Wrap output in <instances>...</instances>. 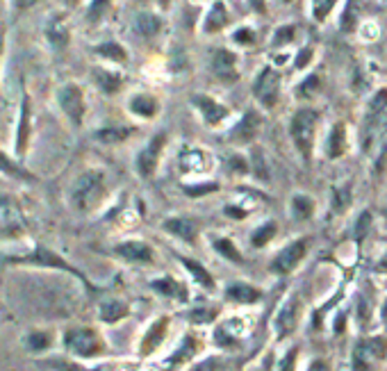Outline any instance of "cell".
I'll return each mask as SVG.
<instances>
[{"label":"cell","instance_id":"45","mask_svg":"<svg viewBox=\"0 0 387 371\" xmlns=\"http://www.w3.org/2000/svg\"><path fill=\"white\" fill-rule=\"evenodd\" d=\"M294 363H296V348H292L289 353L285 356L283 365H280V371H294Z\"/></svg>","mask_w":387,"mask_h":371},{"label":"cell","instance_id":"35","mask_svg":"<svg viewBox=\"0 0 387 371\" xmlns=\"http://www.w3.org/2000/svg\"><path fill=\"white\" fill-rule=\"evenodd\" d=\"M182 265H185L191 273H194V278H196L198 282H201V285H205V287H212V285H215V282H212V278H210V273L205 271V269H203L201 265H196V262H191V260H182Z\"/></svg>","mask_w":387,"mask_h":371},{"label":"cell","instance_id":"40","mask_svg":"<svg viewBox=\"0 0 387 371\" xmlns=\"http://www.w3.org/2000/svg\"><path fill=\"white\" fill-rule=\"evenodd\" d=\"M355 18H357V3L355 0H351V5L346 7V12H344V18H342V27L344 30H353L355 27Z\"/></svg>","mask_w":387,"mask_h":371},{"label":"cell","instance_id":"5","mask_svg":"<svg viewBox=\"0 0 387 371\" xmlns=\"http://www.w3.org/2000/svg\"><path fill=\"white\" fill-rule=\"evenodd\" d=\"M387 356V339L385 337H369L362 339L355 346L353 353V369L355 371H372L376 363H381Z\"/></svg>","mask_w":387,"mask_h":371},{"label":"cell","instance_id":"38","mask_svg":"<svg viewBox=\"0 0 387 371\" xmlns=\"http://www.w3.org/2000/svg\"><path fill=\"white\" fill-rule=\"evenodd\" d=\"M108 7H110V0H91L89 12H87V18H89V21H99Z\"/></svg>","mask_w":387,"mask_h":371},{"label":"cell","instance_id":"49","mask_svg":"<svg viewBox=\"0 0 387 371\" xmlns=\"http://www.w3.org/2000/svg\"><path fill=\"white\" fill-rule=\"evenodd\" d=\"M235 39H237V42L239 44H253V32H250V30H237L235 32Z\"/></svg>","mask_w":387,"mask_h":371},{"label":"cell","instance_id":"12","mask_svg":"<svg viewBox=\"0 0 387 371\" xmlns=\"http://www.w3.org/2000/svg\"><path fill=\"white\" fill-rule=\"evenodd\" d=\"M298 312H301V301H298V296H292L283 308H280V312L276 315V321H274V326H276L280 337H287L296 328Z\"/></svg>","mask_w":387,"mask_h":371},{"label":"cell","instance_id":"21","mask_svg":"<svg viewBox=\"0 0 387 371\" xmlns=\"http://www.w3.org/2000/svg\"><path fill=\"white\" fill-rule=\"evenodd\" d=\"M125 315H128V306L119 298H110L101 303V319L105 324H116V321H121Z\"/></svg>","mask_w":387,"mask_h":371},{"label":"cell","instance_id":"30","mask_svg":"<svg viewBox=\"0 0 387 371\" xmlns=\"http://www.w3.org/2000/svg\"><path fill=\"white\" fill-rule=\"evenodd\" d=\"M160 27H162V23H160V18L155 14H139L137 16V30H139V34L155 37L160 32Z\"/></svg>","mask_w":387,"mask_h":371},{"label":"cell","instance_id":"11","mask_svg":"<svg viewBox=\"0 0 387 371\" xmlns=\"http://www.w3.org/2000/svg\"><path fill=\"white\" fill-rule=\"evenodd\" d=\"M307 239H298V241H294V244H289L287 249H283L276 256V260H274V265H271V269H274L276 273H287V271H292L298 262L303 260V256H305V244Z\"/></svg>","mask_w":387,"mask_h":371},{"label":"cell","instance_id":"36","mask_svg":"<svg viewBox=\"0 0 387 371\" xmlns=\"http://www.w3.org/2000/svg\"><path fill=\"white\" fill-rule=\"evenodd\" d=\"M215 249H217L226 260H230V262H241L239 251H237L235 246H232L230 239H217V241H215Z\"/></svg>","mask_w":387,"mask_h":371},{"label":"cell","instance_id":"4","mask_svg":"<svg viewBox=\"0 0 387 371\" xmlns=\"http://www.w3.org/2000/svg\"><path fill=\"white\" fill-rule=\"evenodd\" d=\"M27 232L25 212L14 196L0 194V239H21Z\"/></svg>","mask_w":387,"mask_h":371},{"label":"cell","instance_id":"19","mask_svg":"<svg viewBox=\"0 0 387 371\" xmlns=\"http://www.w3.org/2000/svg\"><path fill=\"white\" fill-rule=\"evenodd\" d=\"M164 228L189 244H194V239H196V223L189 219H167L164 221Z\"/></svg>","mask_w":387,"mask_h":371},{"label":"cell","instance_id":"6","mask_svg":"<svg viewBox=\"0 0 387 371\" xmlns=\"http://www.w3.org/2000/svg\"><path fill=\"white\" fill-rule=\"evenodd\" d=\"M315 128H317V112L312 110H301L294 114L292 119V139L298 146L305 158L312 151V142H315Z\"/></svg>","mask_w":387,"mask_h":371},{"label":"cell","instance_id":"28","mask_svg":"<svg viewBox=\"0 0 387 371\" xmlns=\"http://www.w3.org/2000/svg\"><path fill=\"white\" fill-rule=\"evenodd\" d=\"M224 25H226V7H224V3H215L212 5V12L205 18V30L217 32Z\"/></svg>","mask_w":387,"mask_h":371},{"label":"cell","instance_id":"2","mask_svg":"<svg viewBox=\"0 0 387 371\" xmlns=\"http://www.w3.org/2000/svg\"><path fill=\"white\" fill-rule=\"evenodd\" d=\"M62 346L75 358H99L105 353V341L89 326H73L62 333Z\"/></svg>","mask_w":387,"mask_h":371},{"label":"cell","instance_id":"10","mask_svg":"<svg viewBox=\"0 0 387 371\" xmlns=\"http://www.w3.org/2000/svg\"><path fill=\"white\" fill-rule=\"evenodd\" d=\"M164 144H167V134L160 132V134H155L153 139L148 142L146 149L139 153L137 169H139V173L144 175V178H148V175L155 173V167H158V160H160V153L164 149Z\"/></svg>","mask_w":387,"mask_h":371},{"label":"cell","instance_id":"52","mask_svg":"<svg viewBox=\"0 0 387 371\" xmlns=\"http://www.w3.org/2000/svg\"><path fill=\"white\" fill-rule=\"evenodd\" d=\"M250 5H253V9H258V12H265V0H250Z\"/></svg>","mask_w":387,"mask_h":371},{"label":"cell","instance_id":"46","mask_svg":"<svg viewBox=\"0 0 387 371\" xmlns=\"http://www.w3.org/2000/svg\"><path fill=\"white\" fill-rule=\"evenodd\" d=\"M217 184H203V187H187L189 196H198V194H208V191H215Z\"/></svg>","mask_w":387,"mask_h":371},{"label":"cell","instance_id":"55","mask_svg":"<svg viewBox=\"0 0 387 371\" xmlns=\"http://www.w3.org/2000/svg\"><path fill=\"white\" fill-rule=\"evenodd\" d=\"M383 319L387 321V303H385V308H383Z\"/></svg>","mask_w":387,"mask_h":371},{"label":"cell","instance_id":"42","mask_svg":"<svg viewBox=\"0 0 387 371\" xmlns=\"http://www.w3.org/2000/svg\"><path fill=\"white\" fill-rule=\"evenodd\" d=\"M333 5H335V0H315V16L319 21H324L328 12L333 9Z\"/></svg>","mask_w":387,"mask_h":371},{"label":"cell","instance_id":"24","mask_svg":"<svg viewBox=\"0 0 387 371\" xmlns=\"http://www.w3.org/2000/svg\"><path fill=\"white\" fill-rule=\"evenodd\" d=\"M260 291L255 287L250 285H244V282H239V285H232L228 289V298L230 301H237V303H255V301H260Z\"/></svg>","mask_w":387,"mask_h":371},{"label":"cell","instance_id":"25","mask_svg":"<svg viewBox=\"0 0 387 371\" xmlns=\"http://www.w3.org/2000/svg\"><path fill=\"white\" fill-rule=\"evenodd\" d=\"M346 151V132H344V125L337 123L331 137H328V158H340V155Z\"/></svg>","mask_w":387,"mask_h":371},{"label":"cell","instance_id":"37","mask_svg":"<svg viewBox=\"0 0 387 371\" xmlns=\"http://www.w3.org/2000/svg\"><path fill=\"white\" fill-rule=\"evenodd\" d=\"M194 351H196V341H194L191 337H187L185 344H182V346L178 348V353L171 358V365H178V363H182V360L191 358V356H194Z\"/></svg>","mask_w":387,"mask_h":371},{"label":"cell","instance_id":"32","mask_svg":"<svg viewBox=\"0 0 387 371\" xmlns=\"http://www.w3.org/2000/svg\"><path fill=\"white\" fill-rule=\"evenodd\" d=\"M128 137H130L128 128H103L96 132V139L103 144H119L123 139H128Z\"/></svg>","mask_w":387,"mask_h":371},{"label":"cell","instance_id":"41","mask_svg":"<svg viewBox=\"0 0 387 371\" xmlns=\"http://www.w3.org/2000/svg\"><path fill=\"white\" fill-rule=\"evenodd\" d=\"M369 223H372V214H369V212H362L360 219H357V226H355V239H357V241L364 239L367 230H369Z\"/></svg>","mask_w":387,"mask_h":371},{"label":"cell","instance_id":"7","mask_svg":"<svg viewBox=\"0 0 387 371\" xmlns=\"http://www.w3.org/2000/svg\"><path fill=\"white\" fill-rule=\"evenodd\" d=\"M57 101H60L62 112L69 116L75 125L82 123V119H84V96H82L80 87L73 84V82L60 87V92H57Z\"/></svg>","mask_w":387,"mask_h":371},{"label":"cell","instance_id":"58","mask_svg":"<svg viewBox=\"0 0 387 371\" xmlns=\"http://www.w3.org/2000/svg\"><path fill=\"white\" fill-rule=\"evenodd\" d=\"M162 3H167V0H162Z\"/></svg>","mask_w":387,"mask_h":371},{"label":"cell","instance_id":"56","mask_svg":"<svg viewBox=\"0 0 387 371\" xmlns=\"http://www.w3.org/2000/svg\"><path fill=\"white\" fill-rule=\"evenodd\" d=\"M0 55H3V42H0Z\"/></svg>","mask_w":387,"mask_h":371},{"label":"cell","instance_id":"1","mask_svg":"<svg viewBox=\"0 0 387 371\" xmlns=\"http://www.w3.org/2000/svg\"><path fill=\"white\" fill-rule=\"evenodd\" d=\"M3 265H12V267H34V269H53V271H62L69 273V276L77 278L82 282V287L89 291V294H96V285L87 278V273H82L77 267H73L69 260H66L62 253H57L55 249L46 246L42 241H34L32 251L23 253V256H7L3 258Z\"/></svg>","mask_w":387,"mask_h":371},{"label":"cell","instance_id":"23","mask_svg":"<svg viewBox=\"0 0 387 371\" xmlns=\"http://www.w3.org/2000/svg\"><path fill=\"white\" fill-rule=\"evenodd\" d=\"M94 80H96V84H99L105 94H110V96L121 89V77L116 73L103 71V68H94Z\"/></svg>","mask_w":387,"mask_h":371},{"label":"cell","instance_id":"18","mask_svg":"<svg viewBox=\"0 0 387 371\" xmlns=\"http://www.w3.org/2000/svg\"><path fill=\"white\" fill-rule=\"evenodd\" d=\"M0 173L7 175V178H14V180H23V182H37V175L30 173L27 169H23L21 164L16 160L9 158L7 153L0 151Z\"/></svg>","mask_w":387,"mask_h":371},{"label":"cell","instance_id":"17","mask_svg":"<svg viewBox=\"0 0 387 371\" xmlns=\"http://www.w3.org/2000/svg\"><path fill=\"white\" fill-rule=\"evenodd\" d=\"M194 103L198 105V110L203 112V119H205L210 125H217L219 121H224L226 114H228L226 107H221L219 103H215L210 96H194Z\"/></svg>","mask_w":387,"mask_h":371},{"label":"cell","instance_id":"26","mask_svg":"<svg viewBox=\"0 0 387 371\" xmlns=\"http://www.w3.org/2000/svg\"><path fill=\"white\" fill-rule=\"evenodd\" d=\"M46 37H48V42H51L53 46H57V48H62V46L69 44V30H66V25L60 23V21L48 23Z\"/></svg>","mask_w":387,"mask_h":371},{"label":"cell","instance_id":"22","mask_svg":"<svg viewBox=\"0 0 387 371\" xmlns=\"http://www.w3.org/2000/svg\"><path fill=\"white\" fill-rule=\"evenodd\" d=\"M151 287L155 291H160L162 296H171V298H185L187 296V289L173 278H160V280L151 282Z\"/></svg>","mask_w":387,"mask_h":371},{"label":"cell","instance_id":"53","mask_svg":"<svg viewBox=\"0 0 387 371\" xmlns=\"http://www.w3.org/2000/svg\"><path fill=\"white\" fill-rule=\"evenodd\" d=\"M226 212L230 214V217H244V212H241V210H232V208H228Z\"/></svg>","mask_w":387,"mask_h":371},{"label":"cell","instance_id":"43","mask_svg":"<svg viewBox=\"0 0 387 371\" xmlns=\"http://www.w3.org/2000/svg\"><path fill=\"white\" fill-rule=\"evenodd\" d=\"M292 37H294V27L292 25H285V27H280V30H276L274 42L276 44H287V42H292Z\"/></svg>","mask_w":387,"mask_h":371},{"label":"cell","instance_id":"15","mask_svg":"<svg viewBox=\"0 0 387 371\" xmlns=\"http://www.w3.org/2000/svg\"><path fill=\"white\" fill-rule=\"evenodd\" d=\"M23 346L30 351V353H46V351L53 346L51 330H44V328L27 330V333L23 335Z\"/></svg>","mask_w":387,"mask_h":371},{"label":"cell","instance_id":"47","mask_svg":"<svg viewBox=\"0 0 387 371\" xmlns=\"http://www.w3.org/2000/svg\"><path fill=\"white\" fill-rule=\"evenodd\" d=\"M217 344H221V346H232V344H235V339H232V337H228V333H226V330H217Z\"/></svg>","mask_w":387,"mask_h":371},{"label":"cell","instance_id":"54","mask_svg":"<svg viewBox=\"0 0 387 371\" xmlns=\"http://www.w3.org/2000/svg\"><path fill=\"white\" fill-rule=\"evenodd\" d=\"M379 269H385V271H387V258H383V262L379 265Z\"/></svg>","mask_w":387,"mask_h":371},{"label":"cell","instance_id":"29","mask_svg":"<svg viewBox=\"0 0 387 371\" xmlns=\"http://www.w3.org/2000/svg\"><path fill=\"white\" fill-rule=\"evenodd\" d=\"M130 110L139 116H153L158 112V103H155V99H151V96H134L130 101Z\"/></svg>","mask_w":387,"mask_h":371},{"label":"cell","instance_id":"51","mask_svg":"<svg viewBox=\"0 0 387 371\" xmlns=\"http://www.w3.org/2000/svg\"><path fill=\"white\" fill-rule=\"evenodd\" d=\"M310 371H331V367H328L324 360H315V363L310 365Z\"/></svg>","mask_w":387,"mask_h":371},{"label":"cell","instance_id":"50","mask_svg":"<svg viewBox=\"0 0 387 371\" xmlns=\"http://www.w3.org/2000/svg\"><path fill=\"white\" fill-rule=\"evenodd\" d=\"M230 167H232V171H239V173H246L248 171V167H246V162L241 160V158H230Z\"/></svg>","mask_w":387,"mask_h":371},{"label":"cell","instance_id":"14","mask_svg":"<svg viewBox=\"0 0 387 371\" xmlns=\"http://www.w3.org/2000/svg\"><path fill=\"white\" fill-rule=\"evenodd\" d=\"M167 328H169V319H167V317L158 319V321H155V324L148 328V333L144 335V339H141V346H139V351H141L144 356L153 353V351L162 344L164 335H167Z\"/></svg>","mask_w":387,"mask_h":371},{"label":"cell","instance_id":"34","mask_svg":"<svg viewBox=\"0 0 387 371\" xmlns=\"http://www.w3.org/2000/svg\"><path fill=\"white\" fill-rule=\"evenodd\" d=\"M274 235H276V223L269 221V223H265L262 228H258L253 232V246H265L267 241L274 239Z\"/></svg>","mask_w":387,"mask_h":371},{"label":"cell","instance_id":"3","mask_svg":"<svg viewBox=\"0 0 387 371\" xmlns=\"http://www.w3.org/2000/svg\"><path fill=\"white\" fill-rule=\"evenodd\" d=\"M105 196V178L101 171H87L73 182L71 205L77 212H89Z\"/></svg>","mask_w":387,"mask_h":371},{"label":"cell","instance_id":"13","mask_svg":"<svg viewBox=\"0 0 387 371\" xmlns=\"http://www.w3.org/2000/svg\"><path fill=\"white\" fill-rule=\"evenodd\" d=\"M116 256L128 260V262H139V265H146V262L153 260V251L144 241L130 239V241H123V244L116 246Z\"/></svg>","mask_w":387,"mask_h":371},{"label":"cell","instance_id":"44","mask_svg":"<svg viewBox=\"0 0 387 371\" xmlns=\"http://www.w3.org/2000/svg\"><path fill=\"white\" fill-rule=\"evenodd\" d=\"M317 84H319V77H317V75H310L307 80H305L301 87H298V96H307L310 92H315Z\"/></svg>","mask_w":387,"mask_h":371},{"label":"cell","instance_id":"48","mask_svg":"<svg viewBox=\"0 0 387 371\" xmlns=\"http://www.w3.org/2000/svg\"><path fill=\"white\" fill-rule=\"evenodd\" d=\"M310 57H312V51H310V48H303V51L298 53V57H296V68H303L310 62Z\"/></svg>","mask_w":387,"mask_h":371},{"label":"cell","instance_id":"20","mask_svg":"<svg viewBox=\"0 0 387 371\" xmlns=\"http://www.w3.org/2000/svg\"><path fill=\"white\" fill-rule=\"evenodd\" d=\"M258 128H260V119H258V114L255 112H246L244 114V119L239 121V125L232 132V139L235 142H250L255 137V132H258Z\"/></svg>","mask_w":387,"mask_h":371},{"label":"cell","instance_id":"39","mask_svg":"<svg viewBox=\"0 0 387 371\" xmlns=\"http://www.w3.org/2000/svg\"><path fill=\"white\" fill-rule=\"evenodd\" d=\"M253 167H255V175L258 178H269V171H267V162H265V153L262 149L253 151Z\"/></svg>","mask_w":387,"mask_h":371},{"label":"cell","instance_id":"16","mask_svg":"<svg viewBox=\"0 0 387 371\" xmlns=\"http://www.w3.org/2000/svg\"><path fill=\"white\" fill-rule=\"evenodd\" d=\"M212 68H215V73L219 77H224V80L232 82L237 77L235 73V55L228 53V51H215L212 53Z\"/></svg>","mask_w":387,"mask_h":371},{"label":"cell","instance_id":"8","mask_svg":"<svg viewBox=\"0 0 387 371\" xmlns=\"http://www.w3.org/2000/svg\"><path fill=\"white\" fill-rule=\"evenodd\" d=\"M30 134H32V107H30V96L23 94L21 116H18V128H16V146H14L16 160L25 158L27 146H30Z\"/></svg>","mask_w":387,"mask_h":371},{"label":"cell","instance_id":"31","mask_svg":"<svg viewBox=\"0 0 387 371\" xmlns=\"http://www.w3.org/2000/svg\"><path fill=\"white\" fill-rule=\"evenodd\" d=\"M96 53H99L101 57H105V60H114V62H125V57H128L116 42H105L101 46H96Z\"/></svg>","mask_w":387,"mask_h":371},{"label":"cell","instance_id":"33","mask_svg":"<svg viewBox=\"0 0 387 371\" xmlns=\"http://www.w3.org/2000/svg\"><path fill=\"white\" fill-rule=\"evenodd\" d=\"M292 210H294V217H298V219H307L310 214L315 212V203L310 201L307 196H294V199H292Z\"/></svg>","mask_w":387,"mask_h":371},{"label":"cell","instance_id":"9","mask_svg":"<svg viewBox=\"0 0 387 371\" xmlns=\"http://www.w3.org/2000/svg\"><path fill=\"white\" fill-rule=\"evenodd\" d=\"M278 84H280V75L274 71V68H265L260 77L253 84V92L258 96V101L265 107H274L276 99H278Z\"/></svg>","mask_w":387,"mask_h":371},{"label":"cell","instance_id":"27","mask_svg":"<svg viewBox=\"0 0 387 371\" xmlns=\"http://www.w3.org/2000/svg\"><path fill=\"white\" fill-rule=\"evenodd\" d=\"M385 107H387V89H381L369 103V110H367V123L381 121V114H385Z\"/></svg>","mask_w":387,"mask_h":371},{"label":"cell","instance_id":"57","mask_svg":"<svg viewBox=\"0 0 387 371\" xmlns=\"http://www.w3.org/2000/svg\"><path fill=\"white\" fill-rule=\"evenodd\" d=\"M280 3H289V0H280Z\"/></svg>","mask_w":387,"mask_h":371}]
</instances>
